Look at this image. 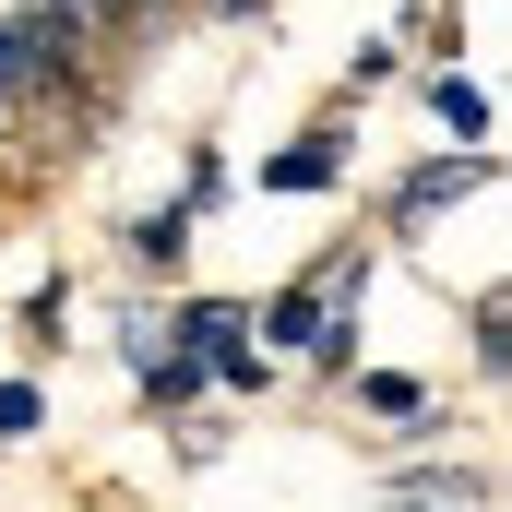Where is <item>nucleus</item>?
I'll return each mask as SVG.
<instances>
[{"mask_svg": "<svg viewBox=\"0 0 512 512\" xmlns=\"http://www.w3.org/2000/svg\"><path fill=\"white\" fill-rule=\"evenodd\" d=\"M370 286H382V239H334L322 262H298L286 286H262V298H251V346L274 358V370L310 358V334H322V322H358Z\"/></svg>", "mask_w": 512, "mask_h": 512, "instance_id": "obj_1", "label": "nucleus"}, {"mask_svg": "<svg viewBox=\"0 0 512 512\" xmlns=\"http://www.w3.org/2000/svg\"><path fill=\"white\" fill-rule=\"evenodd\" d=\"M382 512H501V477L489 465H453V453H393Z\"/></svg>", "mask_w": 512, "mask_h": 512, "instance_id": "obj_5", "label": "nucleus"}, {"mask_svg": "<svg viewBox=\"0 0 512 512\" xmlns=\"http://www.w3.org/2000/svg\"><path fill=\"white\" fill-rule=\"evenodd\" d=\"M155 334H167V358L215 370L227 346H251V298H215V286H179V298L155 310Z\"/></svg>", "mask_w": 512, "mask_h": 512, "instance_id": "obj_6", "label": "nucleus"}, {"mask_svg": "<svg viewBox=\"0 0 512 512\" xmlns=\"http://www.w3.org/2000/svg\"><path fill=\"white\" fill-rule=\"evenodd\" d=\"M393 72H405V36H370V48H358V60H346V72H334V120H358V108H370V96H382Z\"/></svg>", "mask_w": 512, "mask_h": 512, "instance_id": "obj_12", "label": "nucleus"}, {"mask_svg": "<svg viewBox=\"0 0 512 512\" xmlns=\"http://www.w3.org/2000/svg\"><path fill=\"white\" fill-rule=\"evenodd\" d=\"M215 24H274V0H203Z\"/></svg>", "mask_w": 512, "mask_h": 512, "instance_id": "obj_18", "label": "nucleus"}, {"mask_svg": "<svg viewBox=\"0 0 512 512\" xmlns=\"http://www.w3.org/2000/svg\"><path fill=\"white\" fill-rule=\"evenodd\" d=\"M465 322H477V382H501V370H512V298H501V286H477Z\"/></svg>", "mask_w": 512, "mask_h": 512, "instance_id": "obj_15", "label": "nucleus"}, {"mask_svg": "<svg viewBox=\"0 0 512 512\" xmlns=\"http://www.w3.org/2000/svg\"><path fill=\"white\" fill-rule=\"evenodd\" d=\"M358 417H382V429H405V441H417V417H429V405H441V393L417 382V370H358Z\"/></svg>", "mask_w": 512, "mask_h": 512, "instance_id": "obj_9", "label": "nucleus"}, {"mask_svg": "<svg viewBox=\"0 0 512 512\" xmlns=\"http://www.w3.org/2000/svg\"><path fill=\"white\" fill-rule=\"evenodd\" d=\"M346 179H358V131H346L334 108H322V120H298V131H286V143L262 155V167L239 179V191H262V203H334Z\"/></svg>", "mask_w": 512, "mask_h": 512, "instance_id": "obj_3", "label": "nucleus"}, {"mask_svg": "<svg viewBox=\"0 0 512 512\" xmlns=\"http://www.w3.org/2000/svg\"><path fill=\"white\" fill-rule=\"evenodd\" d=\"M60 322H72V274H36V286H24V310H12V346H24V358H48V346H60Z\"/></svg>", "mask_w": 512, "mask_h": 512, "instance_id": "obj_11", "label": "nucleus"}, {"mask_svg": "<svg viewBox=\"0 0 512 512\" xmlns=\"http://www.w3.org/2000/svg\"><path fill=\"white\" fill-rule=\"evenodd\" d=\"M417 108L441 120V143H501V96H489L477 72H453V60H429V72H417Z\"/></svg>", "mask_w": 512, "mask_h": 512, "instance_id": "obj_8", "label": "nucleus"}, {"mask_svg": "<svg viewBox=\"0 0 512 512\" xmlns=\"http://www.w3.org/2000/svg\"><path fill=\"white\" fill-rule=\"evenodd\" d=\"M477 191H501V143H441V155H417V167H393L382 203H370V239H429L453 203H477Z\"/></svg>", "mask_w": 512, "mask_h": 512, "instance_id": "obj_2", "label": "nucleus"}, {"mask_svg": "<svg viewBox=\"0 0 512 512\" xmlns=\"http://www.w3.org/2000/svg\"><path fill=\"white\" fill-rule=\"evenodd\" d=\"M155 12H179V0H84V24H96V36H143Z\"/></svg>", "mask_w": 512, "mask_h": 512, "instance_id": "obj_16", "label": "nucleus"}, {"mask_svg": "<svg viewBox=\"0 0 512 512\" xmlns=\"http://www.w3.org/2000/svg\"><path fill=\"white\" fill-rule=\"evenodd\" d=\"M36 429H48V382L36 370H0V453H24Z\"/></svg>", "mask_w": 512, "mask_h": 512, "instance_id": "obj_13", "label": "nucleus"}, {"mask_svg": "<svg viewBox=\"0 0 512 512\" xmlns=\"http://www.w3.org/2000/svg\"><path fill=\"white\" fill-rule=\"evenodd\" d=\"M298 370H310V382H322V393H346V382H358V370H370V358H358V322H322Z\"/></svg>", "mask_w": 512, "mask_h": 512, "instance_id": "obj_14", "label": "nucleus"}, {"mask_svg": "<svg viewBox=\"0 0 512 512\" xmlns=\"http://www.w3.org/2000/svg\"><path fill=\"white\" fill-rule=\"evenodd\" d=\"M191 251H203V227L179 215V203H143L120 227V274H143V286H167L179 298V274H191Z\"/></svg>", "mask_w": 512, "mask_h": 512, "instance_id": "obj_7", "label": "nucleus"}, {"mask_svg": "<svg viewBox=\"0 0 512 512\" xmlns=\"http://www.w3.org/2000/svg\"><path fill=\"white\" fill-rule=\"evenodd\" d=\"M108 346H120V370H131V405H143L155 429H179V417L203 405V370H191V358H167L155 310H120V322H108Z\"/></svg>", "mask_w": 512, "mask_h": 512, "instance_id": "obj_4", "label": "nucleus"}, {"mask_svg": "<svg viewBox=\"0 0 512 512\" xmlns=\"http://www.w3.org/2000/svg\"><path fill=\"white\" fill-rule=\"evenodd\" d=\"M227 453V417H179V465H215Z\"/></svg>", "mask_w": 512, "mask_h": 512, "instance_id": "obj_17", "label": "nucleus"}, {"mask_svg": "<svg viewBox=\"0 0 512 512\" xmlns=\"http://www.w3.org/2000/svg\"><path fill=\"white\" fill-rule=\"evenodd\" d=\"M167 203H179L191 227H203V215H227V203H239V167H227V143H191V155H179V191H167Z\"/></svg>", "mask_w": 512, "mask_h": 512, "instance_id": "obj_10", "label": "nucleus"}]
</instances>
